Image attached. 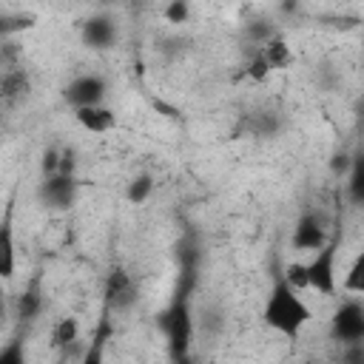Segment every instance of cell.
<instances>
[{"label": "cell", "instance_id": "obj_21", "mask_svg": "<svg viewBox=\"0 0 364 364\" xmlns=\"http://www.w3.org/2000/svg\"><path fill=\"white\" fill-rule=\"evenodd\" d=\"M245 37L250 40L253 48H262V46H267L273 37H279V28H276L270 20H250V23L245 26Z\"/></svg>", "mask_w": 364, "mask_h": 364}, {"label": "cell", "instance_id": "obj_19", "mask_svg": "<svg viewBox=\"0 0 364 364\" xmlns=\"http://www.w3.org/2000/svg\"><path fill=\"white\" fill-rule=\"evenodd\" d=\"M77 338H80V321H77L74 316L60 318V321L54 324V330H51V344H54L57 350H68Z\"/></svg>", "mask_w": 364, "mask_h": 364}, {"label": "cell", "instance_id": "obj_30", "mask_svg": "<svg viewBox=\"0 0 364 364\" xmlns=\"http://www.w3.org/2000/svg\"><path fill=\"white\" fill-rule=\"evenodd\" d=\"M361 63H364V40H361Z\"/></svg>", "mask_w": 364, "mask_h": 364}, {"label": "cell", "instance_id": "obj_16", "mask_svg": "<svg viewBox=\"0 0 364 364\" xmlns=\"http://www.w3.org/2000/svg\"><path fill=\"white\" fill-rule=\"evenodd\" d=\"M247 128H250L253 136L270 139V136L279 134V128H282V117H279V111H270V108H264V111H253V114L247 117Z\"/></svg>", "mask_w": 364, "mask_h": 364}, {"label": "cell", "instance_id": "obj_12", "mask_svg": "<svg viewBox=\"0 0 364 364\" xmlns=\"http://www.w3.org/2000/svg\"><path fill=\"white\" fill-rule=\"evenodd\" d=\"M14 267H17L14 228H11V208H6L3 225H0V276H3V282H9V279L14 276Z\"/></svg>", "mask_w": 364, "mask_h": 364}, {"label": "cell", "instance_id": "obj_18", "mask_svg": "<svg viewBox=\"0 0 364 364\" xmlns=\"http://www.w3.org/2000/svg\"><path fill=\"white\" fill-rule=\"evenodd\" d=\"M105 344H108V310L102 313V321H100V330L94 333L91 344L85 347L80 364H105Z\"/></svg>", "mask_w": 364, "mask_h": 364}, {"label": "cell", "instance_id": "obj_24", "mask_svg": "<svg viewBox=\"0 0 364 364\" xmlns=\"http://www.w3.org/2000/svg\"><path fill=\"white\" fill-rule=\"evenodd\" d=\"M245 74L253 80V82H264L273 71H270V65H267V60H264V54H262V48H253V54H250V60H247V65H245Z\"/></svg>", "mask_w": 364, "mask_h": 364}, {"label": "cell", "instance_id": "obj_2", "mask_svg": "<svg viewBox=\"0 0 364 364\" xmlns=\"http://www.w3.org/2000/svg\"><path fill=\"white\" fill-rule=\"evenodd\" d=\"M156 327L165 333L168 353L173 364H191V341H193V313H191V282H185L171 304L156 316Z\"/></svg>", "mask_w": 364, "mask_h": 364}, {"label": "cell", "instance_id": "obj_20", "mask_svg": "<svg viewBox=\"0 0 364 364\" xmlns=\"http://www.w3.org/2000/svg\"><path fill=\"white\" fill-rule=\"evenodd\" d=\"M154 193V176L151 173H134L131 179H128V185H125V199L131 202V205H142V202H148V196Z\"/></svg>", "mask_w": 364, "mask_h": 364}, {"label": "cell", "instance_id": "obj_13", "mask_svg": "<svg viewBox=\"0 0 364 364\" xmlns=\"http://www.w3.org/2000/svg\"><path fill=\"white\" fill-rule=\"evenodd\" d=\"M37 26V17L31 11H11V9H0V40H11L20 31H31Z\"/></svg>", "mask_w": 364, "mask_h": 364}, {"label": "cell", "instance_id": "obj_15", "mask_svg": "<svg viewBox=\"0 0 364 364\" xmlns=\"http://www.w3.org/2000/svg\"><path fill=\"white\" fill-rule=\"evenodd\" d=\"M43 310V290H40V279H31L28 287L17 296V318L20 321H34Z\"/></svg>", "mask_w": 364, "mask_h": 364}, {"label": "cell", "instance_id": "obj_7", "mask_svg": "<svg viewBox=\"0 0 364 364\" xmlns=\"http://www.w3.org/2000/svg\"><path fill=\"white\" fill-rule=\"evenodd\" d=\"M80 40L91 51H108L119 43V23L105 11L91 14L80 23Z\"/></svg>", "mask_w": 364, "mask_h": 364}, {"label": "cell", "instance_id": "obj_28", "mask_svg": "<svg viewBox=\"0 0 364 364\" xmlns=\"http://www.w3.org/2000/svg\"><path fill=\"white\" fill-rule=\"evenodd\" d=\"M338 364H364V341L344 344L341 353H338Z\"/></svg>", "mask_w": 364, "mask_h": 364}, {"label": "cell", "instance_id": "obj_9", "mask_svg": "<svg viewBox=\"0 0 364 364\" xmlns=\"http://www.w3.org/2000/svg\"><path fill=\"white\" fill-rule=\"evenodd\" d=\"M327 239H330V233H327L324 216L316 213V210H301L299 219H296V225H293L290 245H293L296 250H310V253H316V250H321V247L327 245Z\"/></svg>", "mask_w": 364, "mask_h": 364}, {"label": "cell", "instance_id": "obj_8", "mask_svg": "<svg viewBox=\"0 0 364 364\" xmlns=\"http://www.w3.org/2000/svg\"><path fill=\"white\" fill-rule=\"evenodd\" d=\"M37 196H40L43 208H48V210H71L77 205V196H80V179L65 176V173L48 176L40 182Z\"/></svg>", "mask_w": 364, "mask_h": 364}, {"label": "cell", "instance_id": "obj_11", "mask_svg": "<svg viewBox=\"0 0 364 364\" xmlns=\"http://www.w3.org/2000/svg\"><path fill=\"white\" fill-rule=\"evenodd\" d=\"M74 119L80 128L91 131V134H108L117 128V114L108 105H94V108H80L74 111Z\"/></svg>", "mask_w": 364, "mask_h": 364}, {"label": "cell", "instance_id": "obj_29", "mask_svg": "<svg viewBox=\"0 0 364 364\" xmlns=\"http://www.w3.org/2000/svg\"><path fill=\"white\" fill-rule=\"evenodd\" d=\"M60 173H65V176H77V154H74V148H63V156H60Z\"/></svg>", "mask_w": 364, "mask_h": 364}, {"label": "cell", "instance_id": "obj_25", "mask_svg": "<svg viewBox=\"0 0 364 364\" xmlns=\"http://www.w3.org/2000/svg\"><path fill=\"white\" fill-rule=\"evenodd\" d=\"M162 17H165L168 23H173V26L188 23V17H191V6H188L185 0H171V3L162 6Z\"/></svg>", "mask_w": 364, "mask_h": 364}, {"label": "cell", "instance_id": "obj_6", "mask_svg": "<svg viewBox=\"0 0 364 364\" xmlns=\"http://www.w3.org/2000/svg\"><path fill=\"white\" fill-rule=\"evenodd\" d=\"M105 94H108V82L100 74H77L74 80H68V85L63 88V100L80 111V108H94V105H105Z\"/></svg>", "mask_w": 364, "mask_h": 364}, {"label": "cell", "instance_id": "obj_22", "mask_svg": "<svg viewBox=\"0 0 364 364\" xmlns=\"http://www.w3.org/2000/svg\"><path fill=\"white\" fill-rule=\"evenodd\" d=\"M344 290L347 293H355V296H364V247L350 262V270L344 276Z\"/></svg>", "mask_w": 364, "mask_h": 364}, {"label": "cell", "instance_id": "obj_5", "mask_svg": "<svg viewBox=\"0 0 364 364\" xmlns=\"http://www.w3.org/2000/svg\"><path fill=\"white\" fill-rule=\"evenodd\" d=\"M330 338L336 344H358L364 341V301L347 299L330 316Z\"/></svg>", "mask_w": 364, "mask_h": 364}, {"label": "cell", "instance_id": "obj_17", "mask_svg": "<svg viewBox=\"0 0 364 364\" xmlns=\"http://www.w3.org/2000/svg\"><path fill=\"white\" fill-rule=\"evenodd\" d=\"M262 54H264L270 71H282V68H290V65H293V51H290L287 40H284L282 34L273 37L267 46H262Z\"/></svg>", "mask_w": 364, "mask_h": 364}, {"label": "cell", "instance_id": "obj_10", "mask_svg": "<svg viewBox=\"0 0 364 364\" xmlns=\"http://www.w3.org/2000/svg\"><path fill=\"white\" fill-rule=\"evenodd\" d=\"M31 97V74L26 71V65H9L0 71V102L6 111H14L20 105H26V100Z\"/></svg>", "mask_w": 364, "mask_h": 364}, {"label": "cell", "instance_id": "obj_1", "mask_svg": "<svg viewBox=\"0 0 364 364\" xmlns=\"http://www.w3.org/2000/svg\"><path fill=\"white\" fill-rule=\"evenodd\" d=\"M310 318H313V310L307 307L301 293L296 287H290L284 282V276L279 273L267 299H264V310H262L264 327L284 336V338H299L301 330L310 324Z\"/></svg>", "mask_w": 364, "mask_h": 364}, {"label": "cell", "instance_id": "obj_4", "mask_svg": "<svg viewBox=\"0 0 364 364\" xmlns=\"http://www.w3.org/2000/svg\"><path fill=\"white\" fill-rule=\"evenodd\" d=\"M102 299L108 313H128L139 301V287L122 264H111L102 282Z\"/></svg>", "mask_w": 364, "mask_h": 364}, {"label": "cell", "instance_id": "obj_23", "mask_svg": "<svg viewBox=\"0 0 364 364\" xmlns=\"http://www.w3.org/2000/svg\"><path fill=\"white\" fill-rule=\"evenodd\" d=\"M282 276H284V282H287L290 287H296L299 293H301V290H310V276H307V262H299V259H290V262L284 264V270H282Z\"/></svg>", "mask_w": 364, "mask_h": 364}, {"label": "cell", "instance_id": "obj_26", "mask_svg": "<svg viewBox=\"0 0 364 364\" xmlns=\"http://www.w3.org/2000/svg\"><path fill=\"white\" fill-rule=\"evenodd\" d=\"M0 364H26V344H23V338L6 341V347L0 350Z\"/></svg>", "mask_w": 364, "mask_h": 364}, {"label": "cell", "instance_id": "obj_27", "mask_svg": "<svg viewBox=\"0 0 364 364\" xmlns=\"http://www.w3.org/2000/svg\"><path fill=\"white\" fill-rule=\"evenodd\" d=\"M60 156H63V151H60V148H46L43 162H40L43 179H48V176H57V173H60Z\"/></svg>", "mask_w": 364, "mask_h": 364}, {"label": "cell", "instance_id": "obj_14", "mask_svg": "<svg viewBox=\"0 0 364 364\" xmlns=\"http://www.w3.org/2000/svg\"><path fill=\"white\" fill-rule=\"evenodd\" d=\"M347 199L355 208H364V148H358L350 159L347 171Z\"/></svg>", "mask_w": 364, "mask_h": 364}, {"label": "cell", "instance_id": "obj_3", "mask_svg": "<svg viewBox=\"0 0 364 364\" xmlns=\"http://www.w3.org/2000/svg\"><path fill=\"white\" fill-rule=\"evenodd\" d=\"M338 247H341V225L333 228L327 245L321 250L313 253V259L307 262V276H310V290H316L318 296H333L338 287V276H336V259H338Z\"/></svg>", "mask_w": 364, "mask_h": 364}]
</instances>
